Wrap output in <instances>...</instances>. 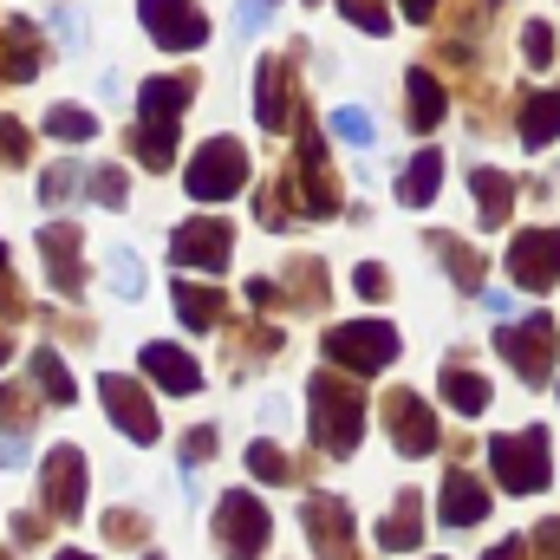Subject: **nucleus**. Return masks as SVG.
<instances>
[{"label": "nucleus", "mask_w": 560, "mask_h": 560, "mask_svg": "<svg viewBox=\"0 0 560 560\" xmlns=\"http://www.w3.org/2000/svg\"><path fill=\"white\" fill-rule=\"evenodd\" d=\"M306 418L326 456H352L359 450V430H365V385H352L339 365L332 372H313L306 378Z\"/></svg>", "instance_id": "nucleus-1"}, {"label": "nucleus", "mask_w": 560, "mask_h": 560, "mask_svg": "<svg viewBox=\"0 0 560 560\" xmlns=\"http://www.w3.org/2000/svg\"><path fill=\"white\" fill-rule=\"evenodd\" d=\"M319 346H326V365H339V372H352V378H372V372L398 365V352H405L398 326H385V319H346V326H332Z\"/></svg>", "instance_id": "nucleus-2"}, {"label": "nucleus", "mask_w": 560, "mask_h": 560, "mask_svg": "<svg viewBox=\"0 0 560 560\" xmlns=\"http://www.w3.org/2000/svg\"><path fill=\"white\" fill-rule=\"evenodd\" d=\"M287 189H293V209L313 215V222H326V215L346 209L339 176H332V163H326V138H319L306 118H300V143H293V176H287Z\"/></svg>", "instance_id": "nucleus-3"}, {"label": "nucleus", "mask_w": 560, "mask_h": 560, "mask_svg": "<svg viewBox=\"0 0 560 560\" xmlns=\"http://www.w3.org/2000/svg\"><path fill=\"white\" fill-rule=\"evenodd\" d=\"M268 541H275L268 502H255V489H229L215 502V548H222V560H268Z\"/></svg>", "instance_id": "nucleus-4"}, {"label": "nucleus", "mask_w": 560, "mask_h": 560, "mask_svg": "<svg viewBox=\"0 0 560 560\" xmlns=\"http://www.w3.org/2000/svg\"><path fill=\"white\" fill-rule=\"evenodd\" d=\"M489 469L509 495H535L548 489V469H555V450H548V430H509V436H489Z\"/></svg>", "instance_id": "nucleus-5"}, {"label": "nucleus", "mask_w": 560, "mask_h": 560, "mask_svg": "<svg viewBox=\"0 0 560 560\" xmlns=\"http://www.w3.org/2000/svg\"><path fill=\"white\" fill-rule=\"evenodd\" d=\"M495 352L515 365V378L548 385V378H555V359H560V326L548 313H528V319H515V326L495 332Z\"/></svg>", "instance_id": "nucleus-6"}, {"label": "nucleus", "mask_w": 560, "mask_h": 560, "mask_svg": "<svg viewBox=\"0 0 560 560\" xmlns=\"http://www.w3.org/2000/svg\"><path fill=\"white\" fill-rule=\"evenodd\" d=\"M183 189H189L196 202H229V196H242V189H248V150L235 138H209L189 156Z\"/></svg>", "instance_id": "nucleus-7"}, {"label": "nucleus", "mask_w": 560, "mask_h": 560, "mask_svg": "<svg viewBox=\"0 0 560 560\" xmlns=\"http://www.w3.org/2000/svg\"><path fill=\"white\" fill-rule=\"evenodd\" d=\"M39 515H52V522L85 515V450L79 443L46 450V463H39Z\"/></svg>", "instance_id": "nucleus-8"}, {"label": "nucleus", "mask_w": 560, "mask_h": 560, "mask_svg": "<svg viewBox=\"0 0 560 560\" xmlns=\"http://www.w3.org/2000/svg\"><path fill=\"white\" fill-rule=\"evenodd\" d=\"M170 261H176V268L222 275V268L235 261V229H229L222 215H189V222H176V235H170Z\"/></svg>", "instance_id": "nucleus-9"}, {"label": "nucleus", "mask_w": 560, "mask_h": 560, "mask_svg": "<svg viewBox=\"0 0 560 560\" xmlns=\"http://www.w3.org/2000/svg\"><path fill=\"white\" fill-rule=\"evenodd\" d=\"M98 398H105V411H112V423H118V436H125V443L150 450V443L163 436L156 405H150V392H143L138 378H125V372H105V378H98Z\"/></svg>", "instance_id": "nucleus-10"}, {"label": "nucleus", "mask_w": 560, "mask_h": 560, "mask_svg": "<svg viewBox=\"0 0 560 560\" xmlns=\"http://www.w3.org/2000/svg\"><path fill=\"white\" fill-rule=\"evenodd\" d=\"M39 261L59 300H79L85 293V229L79 222H46L39 229Z\"/></svg>", "instance_id": "nucleus-11"}, {"label": "nucleus", "mask_w": 560, "mask_h": 560, "mask_svg": "<svg viewBox=\"0 0 560 560\" xmlns=\"http://www.w3.org/2000/svg\"><path fill=\"white\" fill-rule=\"evenodd\" d=\"M300 528H306V541H313V555L319 560H359V528H352V509L339 502V495H306L300 502Z\"/></svg>", "instance_id": "nucleus-12"}, {"label": "nucleus", "mask_w": 560, "mask_h": 560, "mask_svg": "<svg viewBox=\"0 0 560 560\" xmlns=\"http://www.w3.org/2000/svg\"><path fill=\"white\" fill-rule=\"evenodd\" d=\"M138 13H143V33H150L163 52H196V46H209V20H202L196 0H138Z\"/></svg>", "instance_id": "nucleus-13"}, {"label": "nucleus", "mask_w": 560, "mask_h": 560, "mask_svg": "<svg viewBox=\"0 0 560 560\" xmlns=\"http://www.w3.org/2000/svg\"><path fill=\"white\" fill-rule=\"evenodd\" d=\"M509 280L522 293H548L560 280V229H522L509 242Z\"/></svg>", "instance_id": "nucleus-14"}, {"label": "nucleus", "mask_w": 560, "mask_h": 560, "mask_svg": "<svg viewBox=\"0 0 560 560\" xmlns=\"http://www.w3.org/2000/svg\"><path fill=\"white\" fill-rule=\"evenodd\" d=\"M385 430H392L398 456H430V450L443 443V430H436V411L423 405L418 392H392V398H385Z\"/></svg>", "instance_id": "nucleus-15"}, {"label": "nucleus", "mask_w": 560, "mask_h": 560, "mask_svg": "<svg viewBox=\"0 0 560 560\" xmlns=\"http://www.w3.org/2000/svg\"><path fill=\"white\" fill-rule=\"evenodd\" d=\"M138 365H143V378H150V385H163L170 398H196V392H202V365H196L183 346H170V339L143 346Z\"/></svg>", "instance_id": "nucleus-16"}, {"label": "nucleus", "mask_w": 560, "mask_h": 560, "mask_svg": "<svg viewBox=\"0 0 560 560\" xmlns=\"http://www.w3.org/2000/svg\"><path fill=\"white\" fill-rule=\"evenodd\" d=\"M255 125H268V131L293 125V59H261L255 66Z\"/></svg>", "instance_id": "nucleus-17"}, {"label": "nucleus", "mask_w": 560, "mask_h": 560, "mask_svg": "<svg viewBox=\"0 0 560 560\" xmlns=\"http://www.w3.org/2000/svg\"><path fill=\"white\" fill-rule=\"evenodd\" d=\"M482 515H489V489H482L469 469H450L443 489H436V522H443V528H476Z\"/></svg>", "instance_id": "nucleus-18"}, {"label": "nucleus", "mask_w": 560, "mask_h": 560, "mask_svg": "<svg viewBox=\"0 0 560 560\" xmlns=\"http://www.w3.org/2000/svg\"><path fill=\"white\" fill-rule=\"evenodd\" d=\"M39 66H46V39H39V26H33V20H20V13H13V20L0 26V79L26 85Z\"/></svg>", "instance_id": "nucleus-19"}, {"label": "nucleus", "mask_w": 560, "mask_h": 560, "mask_svg": "<svg viewBox=\"0 0 560 560\" xmlns=\"http://www.w3.org/2000/svg\"><path fill=\"white\" fill-rule=\"evenodd\" d=\"M423 541V495L418 489H398V502L378 515V548L385 555H411Z\"/></svg>", "instance_id": "nucleus-20"}, {"label": "nucleus", "mask_w": 560, "mask_h": 560, "mask_svg": "<svg viewBox=\"0 0 560 560\" xmlns=\"http://www.w3.org/2000/svg\"><path fill=\"white\" fill-rule=\"evenodd\" d=\"M176 319H183L189 332H222V319H229L222 287H209V280H176Z\"/></svg>", "instance_id": "nucleus-21"}, {"label": "nucleus", "mask_w": 560, "mask_h": 560, "mask_svg": "<svg viewBox=\"0 0 560 560\" xmlns=\"http://www.w3.org/2000/svg\"><path fill=\"white\" fill-rule=\"evenodd\" d=\"M443 189V150H418L405 170H398V202L405 209H430Z\"/></svg>", "instance_id": "nucleus-22"}, {"label": "nucleus", "mask_w": 560, "mask_h": 560, "mask_svg": "<svg viewBox=\"0 0 560 560\" xmlns=\"http://www.w3.org/2000/svg\"><path fill=\"white\" fill-rule=\"evenodd\" d=\"M189 98H196V79H189V72H176V79H143L138 118H183Z\"/></svg>", "instance_id": "nucleus-23"}, {"label": "nucleus", "mask_w": 560, "mask_h": 560, "mask_svg": "<svg viewBox=\"0 0 560 560\" xmlns=\"http://www.w3.org/2000/svg\"><path fill=\"white\" fill-rule=\"evenodd\" d=\"M405 105H411V131H436V125H443L450 98H443V85H436L430 66H411V79H405Z\"/></svg>", "instance_id": "nucleus-24"}, {"label": "nucleus", "mask_w": 560, "mask_h": 560, "mask_svg": "<svg viewBox=\"0 0 560 560\" xmlns=\"http://www.w3.org/2000/svg\"><path fill=\"white\" fill-rule=\"evenodd\" d=\"M469 189H476V209H482V229H502L509 222V209H515V176L509 170H476L469 176Z\"/></svg>", "instance_id": "nucleus-25"}, {"label": "nucleus", "mask_w": 560, "mask_h": 560, "mask_svg": "<svg viewBox=\"0 0 560 560\" xmlns=\"http://www.w3.org/2000/svg\"><path fill=\"white\" fill-rule=\"evenodd\" d=\"M443 405L456 411V418H482L489 411V378L482 372H469V365H443Z\"/></svg>", "instance_id": "nucleus-26"}, {"label": "nucleus", "mask_w": 560, "mask_h": 560, "mask_svg": "<svg viewBox=\"0 0 560 560\" xmlns=\"http://www.w3.org/2000/svg\"><path fill=\"white\" fill-rule=\"evenodd\" d=\"M26 378H33V392H39L46 405H72V398H79V385H72V372H66V359H59L52 346H39V352L26 359Z\"/></svg>", "instance_id": "nucleus-27"}, {"label": "nucleus", "mask_w": 560, "mask_h": 560, "mask_svg": "<svg viewBox=\"0 0 560 560\" xmlns=\"http://www.w3.org/2000/svg\"><path fill=\"white\" fill-rule=\"evenodd\" d=\"M287 280H293V287H280L287 306H300V313H319V306H326V261H319V255H300V261L287 268Z\"/></svg>", "instance_id": "nucleus-28"}, {"label": "nucleus", "mask_w": 560, "mask_h": 560, "mask_svg": "<svg viewBox=\"0 0 560 560\" xmlns=\"http://www.w3.org/2000/svg\"><path fill=\"white\" fill-rule=\"evenodd\" d=\"M430 248L443 255V268H450V280H456L463 293H476V287H482V275H489V261H482L476 248H463V242H456V235H443V229L430 235Z\"/></svg>", "instance_id": "nucleus-29"}, {"label": "nucleus", "mask_w": 560, "mask_h": 560, "mask_svg": "<svg viewBox=\"0 0 560 560\" xmlns=\"http://www.w3.org/2000/svg\"><path fill=\"white\" fill-rule=\"evenodd\" d=\"M560 138V92H528V105H522V143L528 150H541V143Z\"/></svg>", "instance_id": "nucleus-30"}, {"label": "nucleus", "mask_w": 560, "mask_h": 560, "mask_svg": "<svg viewBox=\"0 0 560 560\" xmlns=\"http://www.w3.org/2000/svg\"><path fill=\"white\" fill-rule=\"evenodd\" d=\"M46 138H59V143H92V138H98V118H92L85 105H52V112H46Z\"/></svg>", "instance_id": "nucleus-31"}, {"label": "nucleus", "mask_w": 560, "mask_h": 560, "mask_svg": "<svg viewBox=\"0 0 560 560\" xmlns=\"http://www.w3.org/2000/svg\"><path fill=\"white\" fill-rule=\"evenodd\" d=\"M72 196H85V163H52V170L39 176V202L59 209V202H72Z\"/></svg>", "instance_id": "nucleus-32"}, {"label": "nucleus", "mask_w": 560, "mask_h": 560, "mask_svg": "<svg viewBox=\"0 0 560 560\" xmlns=\"http://www.w3.org/2000/svg\"><path fill=\"white\" fill-rule=\"evenodd\" d=\"M85 196L105 202V209H125V202H131V176H125L118 163H98V170H85Z\"/></svg>", "instance_id": "nucleus-33"}, {"label": "nucleus", "mask_w": 560, "mask_h": 560, "mask_svg": "<svg viewBox=\"0 0 560 560\" xmlns=\"http://www.w3.org/2000/svg\"><path fill=\"white\" fill-rule=\"evenodd\" d=\"M98 528H105L118 548H143V541H150V515H138V509H105Z\"/></svg>", "instance_id": "nucleus-34"}, {"label": "nucleus", "mask_w": 560, "mask_h": 560, "mask_svg": "<svg viewBox=\"0 0 560 560\" xmlns=\"http://www.w3.org/2000/svg\"><path fill=\"white\" fill-rule=\"evenodd\" d=\"M332 138L372 150V143H378V125H372V112H365V105H339V112H332Z\"/></svg>", "instance_id": "nucleus-35"}, {"label": "nucleus", "mask_w": 560, "mask_h": 560, "mask_svg": "<svg viewBox=\"0 0 560 560\" xmlns=\"http://www.w3.org/2000/svg\"><path fill=\"white\" fill-rule=\"evenodd\" d=\"M248 469H255V476H261V482H293V463H287V450H280V443H268V436H255V443H248Z\"/></svg>", "instance_id": "nucleus-36"}, {"label": "nucleus", "mask_w": 560, "mask_h": 560, "mask_svg": "<svg viewBox=\"0 0 560 560\" xmlns=\"http://www.w3.org/2000/svg\"><path fill=\"white\" fill-rule=\"evenodd\" d=\"M339 13H346L359 33H372V39H385V33H392V13H385V0H339Z\"/></svg>", "instance_id": "nucleus-37"}, {"label": "nucleus", "mask_w": 560, "mask_h": 560, "mask_svg": "<svg viewBox=\"0 0 560 560\" xmlns=\"http://www.w3.org/2000/svg\"><path fill=\"white\" fill-rule=\"evenodd\" d=\"M105 268H112V293H118V300H138V293H143V268H138V255H131V248H112V261H105Z\"/></svg>", "instance_id": "nucleus-38"}, {"label": "nucleus", "mask_w": 560, "mask_h": 560, "mask_svg": "<svg viewBox=\"0 0 560 560\" xmlns=\"http://www.w3.org/2000/svg\"><path fill=\"white\" fill-rule=\"evenodd\" d=\"M33 405H39V392H33V385H0V418L13 423V430H26V423H33Z\"/></svg>", "instance_id": "nucleus-39"}, {"label": "nucleus", "mask_w": 560, "mask_h": 560, "mask_svg": "<svg viewBox=\"0 0 560 560\" xmlns=\"http://www.w3.org/2000/svg\"><path fill=\"white\" fill-rule=\"evenodd\" d=\"M26 156H33V131H26L20 118H0V163H13V170H20Z\"/></svg>", "instance_id": "nucleus-40"}, {"label": "nucleus", "mask_w": 560, "mask_h": 560, "mask_svg": "<svg viewBox=\"0 0 560 560\" xmlns=\"http://www.w3.org/2000/svg\"><path fill=\"white\" fill-rule=\"evenodd\" d=\"M522 52H528V66H535V72H548V59H555V33H548V20H528Z\"/></svg>", "instance_id": "nucleus-41"}, {"label": "nucleus", "mask_w": 560, "mask_h": 560, "mask_svg": "<svg viewBox=\"0 0 560 560\" xmlns=\"http://www.w3.org/2000/svg\"><path fill=\"white\" fill-rule=\"evenodd\" d=\"M20 313H26V293L13 287V255L0 242V319H20Z\"/></svg>", "instance_id": "nucleus-42"}, {"label": "nucleus", "mask_w": 560, "mask_h": 560, "mask_svg": "<svg viewBox=\"0 0 560 560\" xmlns=\"http://www.w3.org/2000/svg\"><path fill=\"white\" fill-rule=\"evenodd\" d=\"M209 456H215V430L196 423V430L183 436V469H196V463H209Z\"/></svg>", "instance_id": "nucleus-43"}, {"label": "nucleus", "mask_w": 560, "mask_h": 560, "mask_svg": "<svg viewBox=\"0 0 560 560\" xmlns=\"http://www.w3.org/2000/svg\"><path fill=\"white\" fill-rule=\"evenodd\" d=\"M352 287H359L365 300H385V293H392V275H385L378 261H359V268H352Z\"/></svg>", "instance_id": "nucleus-44"}, {"label": "nucleus", "mask_w": 560, "mask_h": 560, "mask_svg": "<svg viewBox=\"0 0 560 560\" xmlns=\"http://www.w3.org/2000/svg\"><path fill=\"white\" fill-rule=\"evenodd\" d=\"M235 13H242V33H261L280 13V0H235Z\"/></svg>", "instance_id": "nucleus-45"}, {"label": "nucleus", "mask_w": 560, "mask_h": 560, "mask_svg": "<svg viewBox=\"0 0 560 560\" xmlns=\"http://www.w3.org/2000/svg\"><path fill=\"white\" fill-rule=\"evenodd\" d=\"M33 456V443H26V430H0V469H20Z\"/></svg>", "instance_id": "nucleus-46"}, {"label": "nucleus", "mask_w": 560, "mask_h": 560, "mask_svg": "<svg viewBox=\"0 0 560 560\" xmlns=\"http://www.w3.org/2000/svg\"><path fill=\"white\" fill-rule=\"evenodd\" d=\"M528 541H535V560H560V515H555V522H541Z\"/></svg>", "instance_id": "nucleus-47"}, {"label": "nucleus", "mask_w": 560, "mask_h": 560, "mask_svg": "<svg viewBox=\"0 0 560 560\" xmlns=\"http://www.w3.org/2000/svg\"><path fill=\"white\" fill-rule=\"evenodd\" d=\"M13 541H20V548H39V541H46V522H39V515H13Z\"/></svg>", "instance_id": "nucleus-48"}, {"label": "nucleus", "mask_w": 560, "mask_h": 560, "mask_svg": "<svg viewBox=\"0 0 560 560\" xmlns=\"http://www.w3.org/2000/svg\"><path fill=\"white\" fill-rule=\"evenodd\" d=\"M482 560H535V541H495Z\"/></svg>", "instance_id": "nucleus-49"}, {"label": "nucleus", "mask_w": 560, "mask_h": 560, "mask_svg": "<svg viewBox=\"0 0 560 560\" xmlns=\"http://www.w3.org/2000/svg\"><path fill=\"white\" fill-rule=\"evenodd\" d=\"M248 306H280V287L275 280H248Z\"/></svg>", "instance_id": "nucleus-50"}, {"label": "nucleus", "mask_w": 560, "mask_h": 560, "mask_svg": "<svg viewBox=\"0 0 560 560\" xmlns=\"http://www.w3.org/2000/svg\"><path fill=\"white\" fill-rule=\"evenodd\" d=\"M398 7H405V20H430L436 13V0H398Z\"/></svg>", "instance_id": "nucleus-51"}, {"label": "nucleus", "mask_w": 560, "mask_h": 560, "mask_svg": "<svg viewBox=\"0 0 560 560\" xmlns=\"http://www.w3.org/2000/svg\"><path fill=\"white\" fill-rule=\"evenodd\" d=\"M7 359H13V339H7V332H0V365H7Z\"/></svg>", "instance_id": "nucleus-52"}, {"label": "nucleus", "mask_w": 560, "mask_h": 560, "mask_svg": "<svg viewBox=\"0 0 560 560\" xmlns=\"http://www.w3.org/2000/svg\"><path fill=\"white\" fill-rule=\"evenodd\" d=\"M52 560H92V555H79V548H59V555H52Z\"/></svg>", "instance_id": "nucleus-53"}, {"label": "nucleus", "mask_w": 560, "mask_h": 560, "mask_svg": "<svg viewBox=\"0 0 560 560\" xmlns=\"http://www.w3.org/2000/svg\"><path fill=\"white\" fill-rule=\"evenodd\" d=\"M150 560H163V555H150Z\"/></svg>", "instance_id": "nucleus-54"}, {"label": "nucleus", "mask_w": 560, "mask_h": 560, "mask_svg": "<svg viewBox=\"0 0 560 560\" xmlns=\"http://www.w3.org/2000/svg\"><path fill=\"white\" fill-rule=\"evenodd\" d=\"M0 560H13V555H0Z\"/></svg>", "instance_id": "nucleus-55"}, {"label": "nucleus", "mask_w": 560, "mask_h": 560, "mask_svg": "<svg viewBox=\"0 0 560 560\" xmlns=\"http://www.w3.org/2000/svg\"><path fill=\"white\" fill-rule=\"evenodd\" d=\"M306 7H313V0H306Z\"/></svg>", "instance_id": "nucleus-56"}]
</instances>
